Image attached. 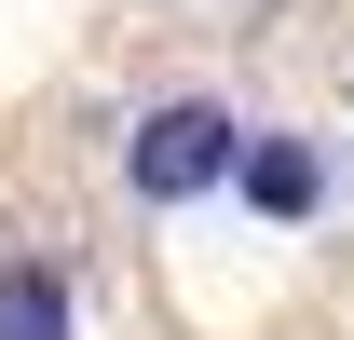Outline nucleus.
<instances>
[{
  "mask_svg": "<svg viewBox=\"0 0 354 340\" xmlns=\"http://www.w3.org/2000/svg\"><path fill=\"white\" fill-rule=\"evenodd\" d=\"M232 205H245V218H272V232L327 218V150H313L300 123H259V136H245V177H232Z\"/></svg>",
  "mask_w": 354,
  "mask_h": 340,
  "instance_id": "nucleus-2",
  "label": "nucleus"
},
{
  "mask_svg": "<svg viewBox=\"0 0 354 340\" xmlns=\"http://www.w3.org/2000/svg\"><path fill=\"white\" fill-rule=\"evenodd\" d=\"M0 340H68V286H55V258H14V272H0Z\"/></svg>",
  "mask_w": 354,
  "mask_h": 340,
  "instance_id": "nucleus-3",
  "label": "nucleus"
},
{
  "mask_svg": "<svg viewBox=\"0 0 354 340\" xmlns=\"http://www.w3.org/2000/svg\"><path fill=\"white\" fill-rule=\"evenodd\" d=\"M245 109L232 95H164V109H136L123 123V191L136 205H205V191H232L245 177Z\"/></svg>",
  "mask_w": 354,
  "mask_h": 340,
  "instance_id": "nucleus-1",
  "label": "nucleus"
}]
</instances>
